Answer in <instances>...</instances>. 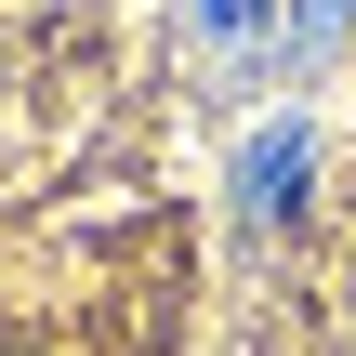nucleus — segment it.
<instances>
[{
	"label": "nucleus",
	"instance_id": "nucleus-1",
	"mask_svg": "<svg viewBox=\"0 0 356 356\" xmlns=\"http://www.w3.org/2000/svg\"><path fill=\"white\" fill-rule=\"evenodd\" d=\"M291 185H304V132L251 145V211H291Z\"/></svg>",
	"mask_w": 356,
	"mask_h": 356
},
{
	"label": "nucleus",
	"instance_id": "nucleus-2",
	"mask_svg": "<svg viewBox=\"0 0 356 356\" xmlns=\"http://www.w3.org/2000/svg\"><path fill=\"white\" fill-rule=\"evenodd\" d=\"M198 13H211V40H251V13H264V0H198Z\"/></svg>",
	"mask_w": 356,
	"mask_h": 356
},
{
	"label": "nucleus",
	"instance_id": "nucleus-3",
	"mask_svg": "<svg viewBox=\"0 0 356 356\" xmlns=\"http://www.w3.org/2000/svg\"><path fill=\"white\" fill-rule=\"evenodd\" d=\"M343 13H356V0H304V40H330V26H343Z\"/></svg>",
	"mask_w": 356,
	"mask_h": 356
}]
</instances>
